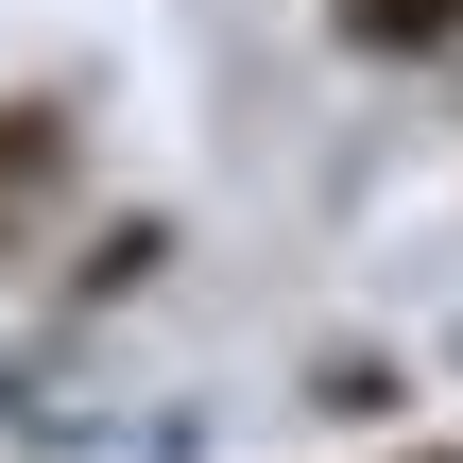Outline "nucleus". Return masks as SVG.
<instances>
[{"mask_svg": "<svg viewBox=\"0 0 463 463\" xmlns=\"http://www.w3.org/2000/svg\"><path fill=\"white\" fill-rule=\"evenodd\" d=\"M69 172H86V103H69V86H17V103H0V258L69 206Z\"/></svg>", "mask_w": 463, "mask_h": 463, "instance_id": "f257e3e1", "label": "nucleus"}, {"mask_svg": "<svg viewBox=\"0 0 463 463\" xmlns=\"http://www.w3.org/2000/svg\"><path fill=\"white\" fill-rule=\"evenodd\" d=\"M344 52H463V0H344Z\"/></svg>", "mask_w": 463, "mask_h": 463, "instance_id": "f03ea898", "label": "nucleus"}, {"mask_svg": "<svg viewBox=\"0 0 463 463\" xmlns=\"http://www.w3.org/2000/svg\"><path fill=\"white\" fill-rule=\"evenodd\" d=\"M430 463H463V447H430Z\"/></svg>", "mask_w": 463, "mask_h": 463, "instance_id": "7ed1b4c3", "label": "nucleus"}]
</instances>
